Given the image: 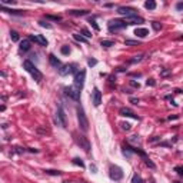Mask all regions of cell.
Masks as SVG:
<instances>
[{"label": "cell", "instance_id": "1", "mask_svg": "<svg viewBox=\"0 0 183 183\" xmlns=\"http://www.w3.org/2000/svg\"><path fill=\"white\" fill-rule=\"evenodd\" d=\"M23 67L26 69V72H29V73H30V76L33 77L36 82H40L42 79H43V75L39 72V69H37V67H36L30 60H25V62H23Z\"/></svg>", "mask_w": 183, "mask_h": 183}, {"label": "cell", "instance_id": "2", "mask_svg": "<svg viewBox=\"0 0 183 183\" xmlns=\"http://www.w3.org/2000/svg\"><path fill=\"white\" fill-rule=\"evenodd\" d=\"M77 120H79V126L83 132H87L89 130V120L86 117V113L83 110V107L79 106L77 107Z\"/></svg>", "mask_w": 183, "mask_h": 183}, {"label": "cell", "instance_id": "3", "mask_svg": "<svg viewBox=\"0 0 183 183\" xmlns=\"http://www.w3.org/2000/svg\"><path fill=\"white\" fill-rule=\"evenodd\" d=\"M56 123L60 125L62 127H66L67 126V117H66V112L63 110V107L59 106L57 107V112H56Z\"/></svg>", "mask_w": 183, "mask_h": 183}, {"label": "cell", "instance_id": "4", "mask_svg": "<svg viewBox=\"0 0 183 183\" xmlns=\"http://www.w3.org/2000/svg\"><path fill=\"white\" fill-rule=\"evenodd\" d=\"M85 79H86V72L85 70L77 72L76 75H75V87H77L80 90L82 87H83V85H85Z\"/></svg>", "mask_w": 183, "mask_h": 183}, {"label": "cell", "instance_id": "5", "mask_svg": "<svg viewBox=\"0 0 183 183\" xmlns=\"http://www.w3.org/2000/svg\"><path fill=\"white\" fill-rule=\"evenodd\" d=\"M109 176H110V179H113V180H120V179L123 178V172L122 169L119 168V166H110V173H109Z\"/></svg>", "mask_w": 183, "mask_h": 183}, {"label": "cell", "instance_id": "6", "mask_svg": "<svg viewBox=\"0 0 183 183\" xmlns=\"http://www.w3.org/2000/svg\"><path fill=\"white\" fill-rule=\"evenodd\" d=\"M117 13L122 16H126V17H132V16H136V9L127 7V6H122V7L117 9Z\"/></svg>", "mask_w": 183, "mask_h": 183}, {"label": "cell", "instance_id": "7", "mask_svg": "<svg viewBox=\"0 0 183 183\" xmlns=\"http://www.w3.org/2000/svg\"><path fill=\"white\" fill-rule=\"evenodd\" d=\"M126 27V22L123 20H119V19H115L109 23V30L113 32V30H119V29H125Z\"/></svg>", "mask_w": 183, "mask_h": 183}, {"label": "cell", "instance_id": "8", "mask_svg": "<svg viewBox=\"0 0 183 183\" xmlns=\"http://www.w3.org/2000/svg\"><path fill=\"white\" fill-rule=\"evenodd\" d=\"M76 72V65H65L59 69V75L60 76H67L70 73H75Z\"/></svg>", "mask_w": 183, "mask_h": 183}, {"label": "cell", "instance_id": "9", "mask_svg": "<svg viewBox=\"0 0 183 183\" xmlns=\"http://www.w3.org/2000/svg\"><path fill=\"white\" fill-rule=\"evenodd\" d=\"M65 92H66L67 96H70L73 100H79V97H80V90L77 87H65Z\"/></svg>", "mask_w": 183, "mask_h": 183}, {"label": "cell", "instance_id": "10", "mask_svg": "<svg viewBox=\"0 0 183 183\" xmlns=\"http://www.w3.org/2000/svg\"><path fill=\"white\" fill-rule=\"evenodd\" d=\"M76 139L77 145H80L82 148L85 149V152H90V143H89V140H87L85 136H76L75 137Z\"/></svg>", "mask_w": 183, "mask_h": 183}, {"label": "cell", "instance_id": "11", "mask_svg": "<svg viewBox=\"0 0 183 183\" xmlns=\"http://www.w3.org/2000/svg\"><path fill=\"white\" fill-rule=\"evenodd\" d=\"M119 113H120V116H125V117H132V119H136V120H139V117L135 115V112H133L132 109H129V107H122L120 110H119Z\"/></svg>", "mask_w": 183, "mask_h": 183}, {"label": "cell", "instance_id": "12", "mask_svg": "<svg viewBox=\"0 0 183 183\" xmlns=\"http://www.w3.org/2000/svg\"><path fill=\"white\" fill-rule=\"evenodd\" d=\"M29 39L36 43H40L42 46H47V40H46V37H43V35H30Z\"/></svg>", "mask_w": 183, "mask_h": 183}, {"label": "cell", "instance_id": "13", "mask_svg": "<svg viewBox=\"0 0 183 183\" xmlns=\"http://www.w3.org/2000/svg\"><path fill=\"white\" fill-rule=\"evenodd\" d=\"M100 103H102V93L99 89H95L93 90V105L95 106H100Z\"/></svg>", "mask_w": 183, "mask_h": 183}, {"label": "cell", "instance_id": "14", "mask_svg": "<svg viewBox=\"0 0 183 183\" xmlns=\"http://www.w3.org/2000/svg\"><path fill=\"white\" fill-rule=\"evenodd\" d=\"M30 47H32V40H30V39H25V40H22L20 42V46H19L20 52L30 50Z\"/></svg>", "mask_w": 183, "mask_h": 183}, {"label": "cell", "instance_id": "15", "mask_svg": "<svg viewBox=\"0 0 183 183\" xmlns=\"http://www.w3.org/2000/svg\"><path fill=\"white\" fill-rule=\"evenodd\" d=\"M143 19L142 17H139V16H132V17H126V23H129V25H140V23H143Z\"/></svg>", "mask_w": 183, "mask_h": 183}, {"label": "cell", "instance_id": "16", "mask_svg": "<svg viewBox=\"0 0 183 183\" xmlns=\"http://www.w3.org/2000/svg\"><path fill=\"white\" fill-rule=\"evenodd\" d=\"M49 62H50V65L53 67H56V69H59V67H62V62L59 60V59H57L56 56H55V55H50V56H49Z\"/></svg>", "mask_w": 183, "mask_h": 183}, {"label": "cell", "instance_id": "17", "mask_svg": "<svg viewBox=\"0 0 183 183\" xmlns=\"http://www.w3.org/2000/svg\"><path fill=\"white\" fill-rule=\"evenodd\" d=\"M135 35L139 36V37H146V36L149 35V30L148 29H145V27H139V29L135 30Z\"/></svg>", "mask_w": 183, "mask_h": 183}, {"label": "cell", "instance_id": "18", "mask_svg": "<svg viewBox=\"0 0 183 183\" xmlns=\"http://www.w3.org/2000/svg\"><path fill=\"white\" fill-rule=\"evenodd\" d=\"M145 7L149 9V10H155V9H156V2H153V0H148V2L145 3Z\"/></svg>", "mask_w": 183, "mask_h": 183}, {"label": "cell", "instance_id": "19", "mask_svg": "<svg viewBox=\"0 0 183 183\" xmlns=\"http://www.w3.org/2000/svg\"><path fill=\"white\" fill-rule=\"evenodd\" d=\"M69 13L73 15V16H86L89 12H87V10H70Z\"/></svg>", "mask_w": 183, "mask_h": 183}, {"label": "cell", "instance_id": "20", "mask_svg": "<svg viewBox=\"0 0 183 183\" xmlns=\"http://www.w3.org/2000/svg\"><path fill=\"white\" fill-rule=\"evenodd\" d=\"M2 10L7 12V13H12V15H23V10H12V9H6L5 6H2Z\"/></svg>", "mask_w": 183, "mask_h": 183}, {"label": "cell", "instance_id": "21", "mask_svg": "<svg viewBox=\"0 0 183 183\" xmlns=\"http://www.w3.org/2000/svg\"><path fill=\"white\" fill-rule=\"evenodd\" d=\"M100 45H102L103 47H112V46H115V42L113 40H102Z\"/></svg>", "mask_w": 183, "mask_h": 183}, {"label": "cell", "instance_id": "22", "mask_svg": "<svg viewBox=\"0 0 183 183\" xmlns=\"http://www.w3.org/2000/svg\"><path fill=\"white\" fill-rule=\"evenodd\" d=\"M73 37H75V40L80 42V43H87V39H85V37L80 35H73Z\"/></svg>", "mask_w": 183, "mask_h": 183}, {"label": "cell", "instance_id": "23", "mask_svg": "<svg viewBox=\"0 0 183 183\" xmlns=\"http://www.w3.org/2000/svg\"><path fill=\"white\" fill-rule=\"evenodd\" d=\"M132 183H143V179L139 176V175H133L132 178Z\"/></svg>", "mask_w": 183, "mask_h": 183}, {"label": "cell", "instance_id": "24", "mask_svg": "<svg viewBox=\"0 0 183 183\" xmlns=\"http://www.w3.org/2000/svg\"><path fill=\"white\" fill-rule=\"evenodd\" d=\"M10 37H12V40L13 42H19V33L15 30H12L10 32Z\"/></svg>", "mask_w": 183, "mask_h": 183}, {"label": "cell", "instance_id": "25", "mask_svg": "<svg viewBox=\"0 0 183 183\" xmlns=\"http://www.w3.org/2000/svg\"><path fill=\"white\" fill-rule=\"evenodd\" d=\"M125 45H126V46H139L140 43H139L137 40H126V42H125Z\"/></svg>", "mask_w": 183, "mask_h": 183}, {"label": "cell", "instance_id": "26", "mask_svg": "<svg viewBox=\"0 0 183 183\" xmlns=\"http://www.w3.org/2000/svg\"><path fill=\"white\" fill-rule=\"evenodd\" d=\"M89 23H90V25L93 26V29H95V30H96V32H99V30H100V27L97 26L96 20H93V19H90V20H89Z\"/></svg>", "mask_w": 183, "mask_h": 183}, {"label": "cell", "instance_id": "27", "mask_svg": "<svg viewBox=\"0 0 183 183\" xmlns=\"http://www.w3.org/2000/svg\"><path fill=\"white\" fill-rule=\"evenodd\" d=\"M145 163H146V165H148L149 168L155 169V163H153V162H152V160H150V159H149V158H145Z\"/></svg>", "mask_w": 183, "mask_h": 183}, {"label": "cell", "instance_id": "28", "mask_svg": "<svg viewBox=\"0 0 183 183\" xmlns=\"http://www.w3.org/2000/svg\"><path fill=\"white\" fill-rule=\"evenodd\" d=\"M73 163H75V165H77V166H80V168H85V163L82 162L80 159H73Z\"/></svg>", "mask_w": 183, "mask_h": 183}, {"label": "cell", "instance_id": "29", "mask_svg": "<svg viewBox=\"0 0 183 183\" xmlns=\"http://www.w3.org/2000/svg\"><path fill=\"white\" fill-rule=\"evenodd\" d=\"M46 173H47V175H53V176H60L62 175L59 170H46Z\"/></svg>", "mask_w": 183, "mask_h": 183}, {"label": "cell", "instance_id": "30", "mask_svg": "<svg viewBox=\"0 0 183 183\" xmlns=\"http://www.w3.org/2000/svg\"><path fill=\"white\" fill-rule=\"evenodd\" d=\"M46 19H50V20H55V22H60L62 20L60 16H46Z\"/></svg>", "mask_w": 183, "mask_h": 183}, {"label": "cell", "instance_id": "31", "mask_svg": "<svg viewBox=\"0 0 183 183\" xmlns=\"http://www.w3.org/2000/svg\"><path fill=\"white\" fill-rule=\"evenodd\" d=\"M39 23H40V26H42V27H46V29H52V25H50V23H47V22H43V20H40V22H39Z\"/></svg>", "mask_w": 183, "mask_h": 183}, {"label": "cell", "instance_id": "32", "mask_svg": "<svg viewBox=\"0 0 183 183\" xmlns=\"http://www.w3.org/2000/svg\"><path fill=\"white\" fill-rule=\"evenodd\" d=\"M120 126H122L123 130H130V123L123 122V123H120Z\"/></svg>", "mask_w": 183, "mask_h": 183}, {"label": "cell", "instance_id": "33", "mask_svg": "<svg viewBox=\"0 0 183 183\" xmlns=\"http://www.w3.org/2000/svg\"><path fill=\"white\" fill-rule=\"evenodd\" d=\"M143 59V55H139V56H135L132 59V60H130V63H136V62H140Z\"/></svg>", "mask_w": 183, "mask_h": 183}, {"label": "cell", "instance_id": "34", "mask_svg": "<svg viewBox=\"0 0 183 183\" xmlns=\"http://www.w3.org/2000/svg\"><path fill=\"white\" fill-rule=\"evenodd\" d=\"M62 53H63V55H69V53H70L69 46H63V47H62Z\"/></svg>", "mask_w": 183, "mask_h": 183}, {"label": "cell", "instance_id": "35", "mask_svg": "<svg viewBox=\"0 0 183 183\" xmlns=\"http://www.w3.org/2000/svg\"><path fill=\"white\" fill-rule=\"evenodd\" d=\"M152 26H153V29H155V30H160V29H162V25H159L158 22H153Z\"/></svg>", "mask_w": 183, "mask_h": 183}, {"label": "cell", "instance_id": "36", "mask_svg": "<svg viewBox=\"0 0 183 183\" xmlns=\"http://www.w3.org/2000/svg\"><path fill=\"white\" fill-rule=\"evenodd\" d=\"M82 33L85 35V37H90V36H92V33L87 30V29H82Z\"/></svg>", "mask_w": 183, "mask_h": 183}, {"label": "cell", "instance_id": "37", "mask_svg": "<svg viewBox=\"0 0 183 183\" xmlns=\"http://www.w3.org/2000/svg\"><path fill=\"white\" fill-rule=\"evenodd\" d=\"M96 63H97V62L96 60H95V59H89V62H87V65H89V66H96Z\"/></svg>", "mask_w": 183, "mask_h": 183}, {"label": "cell", "instance_id": "38", "mask_svg": "<svg viewBox=\"0 0 183 183\" xmlns=\"http://www.w3.org/2000/svg\"><path fill=\"white\" fill-rule=\"evenodd\" d=\"M130 102H132L133 105H137V103H139V99H136V97H130Z\"/></svg>", "mask_w": 183, "mask_h": 183}, {"label": "cell", "instance_id": "39", "mask_svg": "<svg viewBox=\"0 0 183 183\" xmlns=\"http://www.w3.org/2000/svg\"><path fill=\"white\" fill-rule=\"evenodd\" d=\"M176 172H178L179 175H183V168H176Z\"/></svg>", "mask_w": 183, "mask_h": 183}, {"label": "cell", "instance_id": "40", "mask_svg": "<svg viewBox=\"0 0 183 183\" xmlns=\"http://www.w3.org/2000/svg\"><path fill=\"white\" fill-rule=\"evenodd\" d=\"M150 85V86H155V82H153V79H149L148 80V86Z\"/></svg>", "mask_w": 183, "mask_h": 183}, {"label": "cell", "instance_id": "41", "mask_svg": "<svg viewBox=\"0 0 183 183\" xmlns=\"http://www.w3.org/2000/svg\"><path fill=\"white\" fill-rule=\"evenodd\" d=\"M176 7H178V10H182V9H183V3H178Z\"/></svg>", "mask_w": 183, "mask_h": 183}, {"label": "cell", "instance_id": "42", "mask_svg": "<svg viewBox=\"0 0 183 183\" xmlns=\"http://www.w3.org/2000/svg\"><path fill=\"white\" fill-rule=\"evenodd\" d=\"M90 170H93V173H96V166H95V165H92V166H90Z\"/></svg>", "mask_w": 183, "mask_h": 183}, {"label": "cell", "instance_id": "43", "mask_svg": "<svg viewBox=\"0 0 183 183\" xmlns=\"http://www.w3.org/2000/svg\"><path fill=\"white\" fill-rule=\"evenodd\" d=\"M179 40H183V35L180 36V37H179Z\"/></svg>", "mask_w": 183, "mask_h": 183}]
</instances>
